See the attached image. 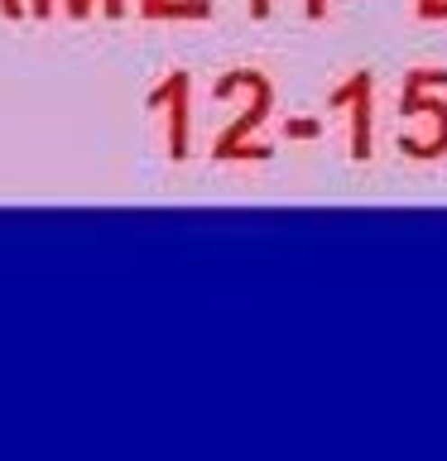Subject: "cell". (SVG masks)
I'll return each mask as SVG.
<instances>
[{"mask_svg":"<svg viewBox=\"0 0 447 461\" xmlns=\"http://www.w3.org/2000/svg\"><path fill=\"white\" fill-rule=\"evenodd\" d=\"M366 92H370V72H356V82H351V92H346V86H342V92H332V101H346V96H351L356 101V154L360 158H366Z\"/></svg>","mask_w":447,"mask_h":461,"instance_id":"obj_2","label":"cell"},{"mask_svg":"<svg viewBox=\"0 0 447 461\" xmlns=\"http://www.w3.org/2000/svg\"><path fill=\"white\" fill-rule=\"evenodd\" d=\"M251 82H255V106H251V111L241 115V125L231 130V135H222V140H216V154H222V158H231V154H241V135H245V130H251V125L260 121V115L269 111V86L260 82V72H251Z\"/></svg>","mask_w":447,"mask_h":461,"instance_id":"obj_1","label":"cell"},{"mask_svg":"<svg viewBox=\"0 0 447 461\" xmlns=\"http://www.w3.org/2000/svg\"><path fill=\"white\" fill-rule=\"evenodd\" d=\"M269 10V0H255V14H265Z\"/></svg>","mask_w":447,"mask_h":461,"instance_id":"obj_3","label":"cell"}]
</instances>
